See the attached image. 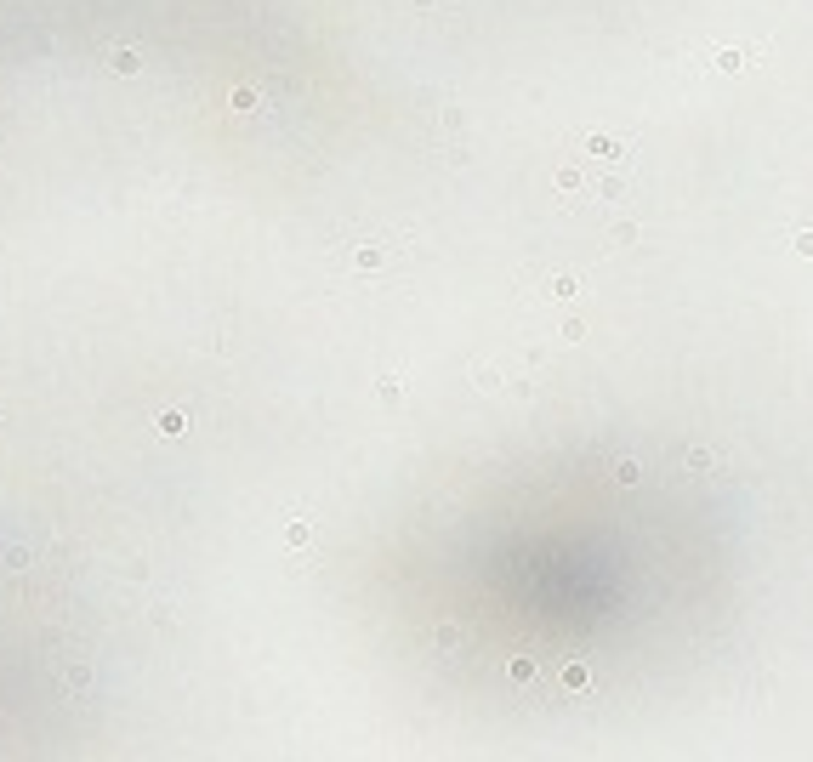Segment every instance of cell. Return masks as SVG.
Wrapping results in <instances>:
<instances>
[{
    "label": "cell",
    "instance_id": "1",
    "mask_svg": "<svg viewBox=\"0 0 813 762\" xmlns=\"http://www.w3.org/2000/svg\"><path fill=\"white\" fill-rule=\"evenodd\" d=\"M114 69H120V74H137L143 57H137V52H114Z\"/></svg>",
    "mask_w": 813,
    "mask_h": 762
}]
</instances>
